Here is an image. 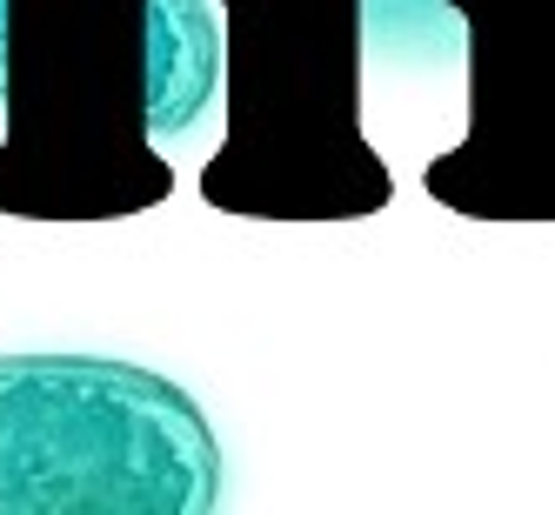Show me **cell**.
I'll return each instance as SVG.
<instances>
[{
    "label": "cell",
    "mask_w": 555,
    "mask_h": 515,
    "mask_svg": "<svg viewBox=\"0 0 555 515\" xmlns=\"http://www.w3.org/2000/svg\"><path fill=\"white\" fill-rule=\"evenodd\" d=\"M468 41V128L422 168L462 221H555V0H428Z\"/></svg>",
    "instance_id": "obj_4"
},
{
    "label": "cell",
    "mask_w": 555,
    "mask_h": 515,
    "mask_svg": "<svg viewBox=\"0 0 555 515\" xmlns=\"http://www.w3.org/2000/svg\"><path fill=\"white\" fill-rule=\"evenodd\" d=\"M228 134L194 188L242 221H369L395 175L362 128L369 0H215Z\"/></svg>",
    "instance_id": "obj_2"
},
{
    "label": "cell",
    "mask_w": 555,
    "mask_h": 515,
    "mask_svg": "<svg viewBox=\"0 0 555 515\" xmlns=\"http://www.w3.org/2000/svg\"><path fill=\"white\" fill-rule=\"evenodd\" d=\"M221 442L202 402L114 355H0V515H202Z\"/></svg>",
    "instance_id": "obj_3"
},
{
    "label": "cell",
    "mask_w": 555,
    "mask_h": 515,
    "mask_svg": "<svg viewBox=\"0 0 555 515\" xmlns=\"http://www.w3.org/2000/svg\"><path fill=\"white\" fill-rule=\"evenodd\" d=\"M168 194L154 0H0V215L121 221Z\"/></svg>",
    "instance_id": "obj_1"
}]
</instances>
